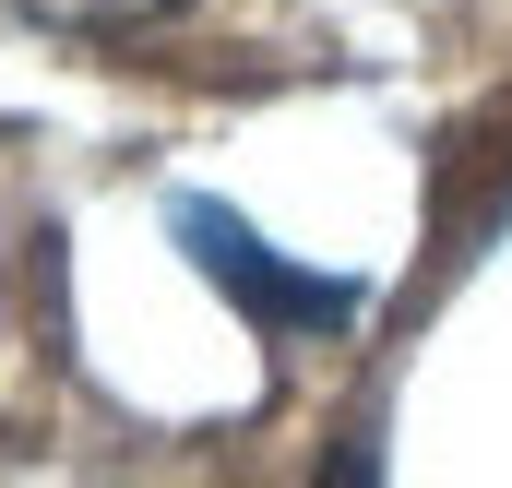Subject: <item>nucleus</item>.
Instances as JSON below:
<instances>
[{
	"instance_id": "f257e3e1",
	"label": "nucleus",
	"mask_w": 512,
	"mask_h": 488,
	"mask_svg": "<svg viewBox=\"0 0 512 488\" xmlns=\"http://www.w3.org/2000/svg\"><path fill=\"white\" fill-rule=\"evenodd\" d=\"M24 24H84V36H108V24H155V12H179V0H12Z\"/></svg>"
}]
</instances>
